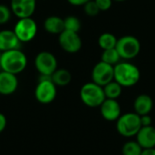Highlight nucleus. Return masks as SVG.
<instances>
[{
  "instance_id": "obj_1",
  "label": "nucleus",
  "mask_w": 155,
  "mask_h": 155,
  "mask_svg": "<svg viewBox=\"0 0 155 155\" xmlns=\"http://www.w3.org/2000/svg\"><path fill=\"white\" fill-rule=\"evenodd\" d=\"M141 79L139 68L129 61L119 62L114 66V80L123 87H132Z\"/></svg>"
},
{
  "instance_id": "obj_2",
  "label": "nucleus",
  "mask_w": 155,
  "mask_h": 155,
  "mask_svg": "<svg viewBox=\"0 0 155 155\" xmlns=\"http://www.w3.org/2000/svg\"><path fill=\"white\" fill-rule=\"evenodd\" d=\"M27 65V57L24 52L16 49L2 52L0 58V68L2 71L18 74L22 73Z\"/></svg>"
},
{
  "instance_id": "obj_3",
  "label": "nucleus",
  "mask_w": 155,
  "mask_h": 155,
  "mask_svg": "<svg viewBox=\"0 0 155 155\" xmlns=\"http://www.w3.org/2000/svg\"><path fill=\"white\" fill-rule=\"evenodd\" d=\"M80 98L83 104L90 108L100 107L106 99L104 87L94 82L86 83L81 87Z\"/></svg>"
},
{
  "instance_id": "obj_4",
  "label": "nucleus",
  "mask_w": 155,
  "mask_h": 155,
  "mask_svg": "<svg viewBox=\"0 0 155 155\" xmlns=\"http://www.w3.org/2000/svg\"><path fill=\"white\" fill-rule=\"evenodd\" d=\"M141 128V117L136 113L129 112L124 114L116 121L117 132L119 134L126 138L136 136Z\"/></svg>"
},
{
  "instance_id": "obj_5",
  "label": "nucleus",
  "mask_w": 155,
  "mask_h": 155,
  "mask_svg": "<svg viewBox=\"0 0 155 155\" xmlns=\"http://www.w3.org/2000/svg\"><path fill=\"white\" fill-rule=\"evenodd\" d=\"M121 59L130 61L135 58L141 52V43L139 39L134 35H124L117 40L115 46Z\"/></svg>"
},
{
  "instance_id": "obj_6",
  "label": "nucleus",
  "mask_w": 155,
  "mask_h": 155,
  "mask_svg": "<svg viewBox=\"0 0 155 155\" xmlns=\"http://www.w3.org/2000/svg\"><path fill=\"white\" fill-rule=\"evenodd\" d=\"M57 86L54 84L51 76L41 75L35 89V99L43 104L52 103L57 94Z\"/></svg>"
},
{
  "instance_id": "obj_7",
  "label": "nucleus",
  "mask_w": 155,
  "mask_h": 155,
  "mask_svg": "<svg viewBox=\"0 0 155 155\" xmlns=\"http://www.w3.org/2000/svg\"><path fill=\"white\" fill-rule=\"evenodd\" d=\"M20 43L32 41L37 34V24L32 17L19 18L13 30Z\"/></svg>"
},
{
  "instance_id": "obj_8",
  "label": "nucleus",
  "mask_w": 155,
  "mask_h": 155,
  "mask_svg": "<svg viewBox=\"0 0 155 155\" xmlns=\"http://www.w3.org/2000/svg\"><path fill=\"white\" fill-rule=\"evenodd\" d=\"M35 67L41 75L51 76L57 69V59L52 53L42 51L35 58Z\"/></svg>"
},
{
  "instance_id": "obj_9",
  "label": "nucleus",
  "mask_w": 155,
  "mask_h": 155,
  "mask_svg": "<svg viewBox=\"0 0 155 155\" xmlns=\"http://www.w3.org/2000/svg\"><path fill=\"white\" fill-rule=\"evenodd\" d=\"M58 43L61 48L68 54L78 53L83 45V42L79 34L68 30H64L59 35Z\"/></svg>"
},
{
  "instance_id": "obj_10",
  "label": "nucleus",
  "mask_w": 155,
  "mask_h": 155,
  "mask_svg": "<svg viewBox=\"0 0 155 155\" xmlns=\"http://www.w3.org/2000/svg\"><path fill=\"white\" fill-rule=\"evenodd\" d=\"M91 75L92 82L104 87L114 80V66L100 61L94 66Z\"/></svg>"
},
{
  "instance_id": "obj_11",
  "label": "nucleus",
  "mask_w": 155,
  "mask_h": 155,
  "mask_svg": "<svg viewBox=\"0 0 155 155\" xmlns=\"http://www.w3.org/2000/svg\"><path fill=\"white\" fill-rule=\"evenodd\" d=\"M36 0H11L12 13L18 18L32 17L35 11Z\"/></svg>"
},
{
  "instance_id": "obj_12",
  "label": "nucleus",
  "mask_w": 155,
  "mask_h": 155,
  "mask_svg": "<svg viewBox=\"0 0 155 155\" xmlns=\"http://www.w3.org/2000/svg\"><path fill=\"white\" fill-rule=\"evenodd\" d=\"M102 117L108 122H116L122 115V109L119 102L115 99H105L100 105Z\"/></svg>"
},
{
  "instance_id": "obj_13",
  "label": "nucleus",
  "mask_w": 155,
  "mask_h": 155,
  "mask_svg": "<svg viewBox=\"0 0 155 155\" xmlns=\"http://www.w3.org/2000/svg\"><path fill=\"white\" fill-rule=\"evenodd\" d=\"M18 87V80L15 74L5 71L0 72V94L10 95Z\"/></svg>"
},
{
  "instance_id": "obj_14",
  "label": "nucleus",
  "mask_w": 155,
  "mask_h": 155,
  "mask_svg": "<svg viewBox=\"0 0 155 155\" xmlns=\"http://www.w3.org/2000/svg\"><path fill=\"white\" fill-rule=\"evenodd\" d=\"M135 137L143 149L155 148V127L153 125L143 126Z\"/></svg>"
},
{
  "instance_id": "obj_15",
  "label": "nucleus",
  "mask_w": 155,
  "mask_h": 155,
  "mask_svg": "<svg viewBox=\"0 0 155 155\" xmlns=\"http://www.w3.org/2000/svg\"><path fill=\"white\" fill-rule=\"evenodd\" d=\"M153 107V101L152 97L148 94H139L134 102V113L142 116L144 114H150Z\"/></svg>"
},
{
  "instance_id": "obj_16",
  "label": "nucleus",
  "mask_w": 155,
  "mask_h": 155,
  "mask_svg": "<svg viewBox=\"0 0 155 155\" xmlns=\"http://www.w3.org/2000/svg\"><path fill=\"white\" fill-rule=\"evenodd\" d=\"M20 41L13 30L0 31V51L5 52L19 47Z\"/></svg>"
},
{
  "instance_id": "obj_17",
  "label": "nucleus",
  "mask_w": 155,
  "mask_h": 155,
  "mask_svg": "<svg viewBox=\"0 0 155 155\" xmlns=\"http://www.w3.org/2000/svg\"><path fill=\"white\" fill-rule=\"evenodd\" d=\"M45 30L52 35H60L64 30V19L57 15L48 16L44 22Z\"/></svg>"
},
{
  "instance_id": "obj_18",
  "label": "nucleus",
  "mask_w": 155,
  "mask_h": 155,
  "mask_svg": "<svg viewBox=\"0 0 155 155\" xmlns=\"http://www.w3.org/2000/svg\"><path fill=\"white\" fill-rule=\"evenodd\" d=\"M51 79L56 86H66L72 81L71 73L64 68L56 69L54 73L51 75Z\"/></svg>"
},
{
  "instance_id": "obj_19",
  "label": "nucleus",
  "mask_w": 155,
  "mask_h": 155,
  "mask_svg": "<svg viewBox=\"0 0 155 155\" xmlns=\"http://www.w3.org/2000/svg\"><path fill=\"white\" fill-rule=\"evenodd\" d=\"M117 40L118 39L116 38V36L114 34L105 32V33H103L102 35H100V36L98 37L97 43L101 49L107 50V49L115 48Z\"/></svg>"
},
{
  "instance_id": "obj_20",
  "label": "nucleus",
  "mask_w": 155,
  "mask_h": 155,
  "mask_svg": "<svg viewBox=\"0 0 155 155\" xmlns=\"http://www.w3.org/2000/svg\"><path fill=\"white\" fill-rule=\"evenodd\" d=\"M104 92L107 99L117 100L123 93V86L116 81L113 80L104 86Z\"/></svg>"
},
{
  "instance_id": "obj_21",
  "label": "nucleus",
  "mask_w": 155,
  "mask_h": 155,
  "mask_svg": "<svg viewBox=\"0 0 155 155\" xmlns=\"http://www.w3.org/2000/svg\"><path fill=\"white\" fill-rule=\"evenodd\" d=\"M121 56L119 55L116 48H112V49H107V50H103V53L101 54V61L114 66L117 64L119 62H121Z\"/></svg>"
},
{
  "instance_id": "obj_22",
  "label": "nucleus",
  "mask_w": 155,
  "mask_h": 155,
  "mask_svg": "<svg viewBox=\"0 0 155 155\" xmlns=\"http://www.w3.org/2000/svg\"><path fill=\"white\" fill-rule=\"evenodd\" d=\"M143 149L136 141L126 142L122 148L123 155H141Z\"/></svg>"
},
{
  "instance_id": "obj_23",
  "label": "nucleus",
  "mask_w": 155,
  "mask_h": 155,
  "mask_svg": "<svg viewBox=\"0 0 155 155\" xmlns=\"http://www.w3.org/2000/svg\"><path fill=\"white\" fill-rule=\"evenodd\" d=\"M64 30L79 33V31L82 27L80 19L74 15H69V16L65 17L64 19Z\"/></svg>"
},
{
  "instance_id": "obj_24",
  "label": "nucleus",
  "mask_w": 155,
  "mask_h": 155,
  "mask_svg": "<svg viewBox=\"0 0 155 155\" xmlns=\"http://www.w3.org/2000/svg\"><path fill=\"white\" fill-rule=\"evenodd\" d=\"M84 11L86 14V15L90 16V17H94L96 15H99V13L101 12L98 5H96L94 0H90L87 3H85L84 5Z\"/></svg>"
},
{
  "instance_id": "obj_25",
  "label": "nucleus",
  "mask_w": 155,
  "mask_h": 155,
  "mask_svg": "<svg viewBox=\"0 0 155 155\" xmlns=\"http://www.w3.org/2000/svg\"><path fill=\"white\" fill-rule=\"evenodd\" d=\"M11 8L5 5H0V25H5L9 22L11 18Z\"/></svg>"
},
{
  "instance_id": "obj_26",
  "label": "nucleus",
  "mask_w": 155,
  "mask_h": 155,
  "mask_svg": "<svg viewBox=\"0 0 155 155\" xmlns=\"http://www.w3.org/2000/svg\"><path fill=\"white\" fill-rule=\"evenodd\" d=\"M96 5H98L99 9L101 12L103 11H107L112 7L113 5V0H94Z\"/></svg>"
},
{
  "instance_id": "obj_27",
  "label": "nucleus",
  "mask_w": 155,
  "mask_h": 155,
  "mask_svg": "<svg viewBox=\"0 0 155 155\" xmlns=\"http://www.w3.org/2000/svg\"><path fill=\"white\" fill-rule=\"evenodd\" d=\"M140 117H141L142 127L143 126H150V125H152L153 120H152V117L150 116V114H144V115H142Z\"/></svg>"
},
{
  "instance_id": "obj_28",
  "label": "nucleus",
  "mask_w": 155,
  "mask_h": 155,
  "mask_svg": "<svg viewBox=\"0 0 155 155\" xmlns=\"http://www.w3.org/2000/svg\"><path fill=\"white\" fill-rule=\"evenodd\" d=\"M7 125V120L4 114L0 113V134L6 128Z\"/></svg>"
},
{
  "instance_id": "obj_29",
  "label": "nucleus",
  "mask_w": 155,
  "mask_h": 155,
  "mask_svg": "<svg viewBox=\"0 0 155 155\" xmlns=\"http://www.w3.org/2000/svg\"><path fill=\"white\" fill-rule=\"evenodd\" d=\"M90 0H67V2L69 4H71L72 5H75V6H80V5H84L85 3H87Z\"/></svg>"
},
{
  "instance_id": "obj_30",
  "label": "nucleus",
  "mask_w": 155,
  "mask_h": 155,
  "mask_svg": "<svg viewBox=\"0 0 155 155\" xmlns=\"http://www.w3.org/2000/svg\"><path fill=\"white\" fill-rule=\"evenodd\" d=\"M141 155H155V148L151 149H143Z\"/></svg>"
},
{
  "instance_id": "obj_31",
  "label": "nucleus",
  "mask_w": 155,
  "mask_h": 155,
  "mask_svg": "<svg viewBox=\"0 0 155 155\" xmlns=\"http://www.w3.org/2000/svg\"><path fill=\"white\" fill-rule=\"evenodd\" d=\"M113 1H115V2H124V1H127V0H113Z\"/></svg>"
},
{
  "instance_id": "obj_32",
  "label": "nucleus",
  "mask_w": 155,
  "mask_h": 155,
  "mask_svg": "<svg viewBox=\"0 0 155 155\" xmlns=\"http://www.w3.org/2000/svg\"><path fill=\"white\" fill-rule=\"evenodd\" d=\"M1 54H2V52L0 51V58H1Z\"/></svg>"
}]
</instances>
